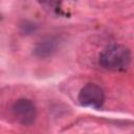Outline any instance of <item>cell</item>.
<instances>
[{
	"mask_svg": "<svg viewBox=\"0 0 134 134\" xmlns=\"http://www.w3.org/2000/svg\"><path fill=\"white\" fill-rule=\"evenodd\" d=\"M131 51L121 44H113L106 47L98 57L99 65L111 71H124L131 64Z\"/></svg>",
	"mask_w": 134,
	"mask_h": 134,
	"instance_id": "6da1fadb",
	"label": "cell"
},
{
	"mask_svg": "<svg viewBox=\"0 0 134 134\" xmlns=\"http://www.w3.org/2000/svg\"><path fill=\"white\" fill-rule=\"evenodd\" d=\"M12 113L17 122L22 126H31L37 118V108L28 98L17 99L13 104Z\"/></svg>",
	"mask_w": 134,
	"mask_h": 134,
	"instance_id": "7a4b0ae2",
	"label": "cell"
},
{
	"mask_svg": "<svg viewBox=\"0 0 134 134\" xmlns=\"http://www.w3.org/2000/svg\"><path fill=\"white\" fill-rule=\"evenodd\" d=\"M77 100L83 107H90L93 109H99L105 102L104 90L96 84L88 83L80 91Z\"/></svg>",
	"mask_w": 134,
	"mask_h": 134,
	"instance_id": "3957f363",
	"label": "cell"
},
{
	"mask_svg": "<svg viewBox=\"0 0 134 134\" xmlns=\"http://www.w3.org/2000/svg\"><path fill=\"white\" fill-rule=\"evenodd\" d=\"M59 41L54 37H47L39 41L34 48V55L39 59L51 57L58 49Z\"/></svg>",
	"mask_w": 134,
	"mask_h": 134,
	"instance_id": "277c9868",
	"label": "cell"
},
{
	"mask_svg": "<svg viewBox=\"0 0 134 134\" xmlns=\"http://www.w3.org/2000/svg\"><path fill=\"white\" fill-rule=\"evenodd\" d=\"M41 5L46 6L48 8H55L59 6L61 0H37Z\"/></svg>",
	"mask_w": 134,
	"mask_h": 134,
	"instance_id": "5b68a950",
	"label": "cell"
}]
</instances>
